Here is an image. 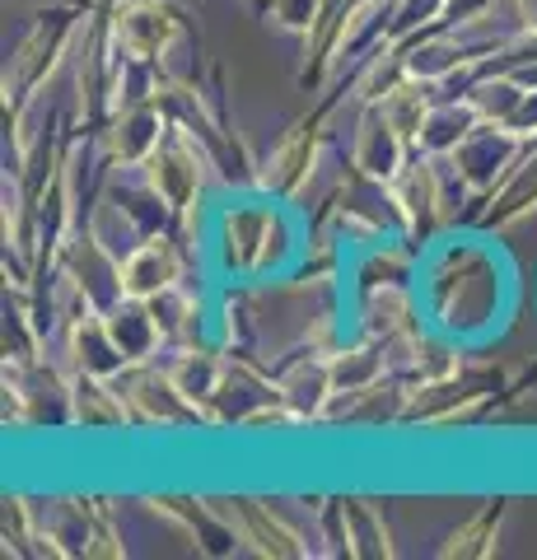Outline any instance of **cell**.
Returning a JSON list of instances; mask_svg holds the SVG:
<instances>
[{"mask_svg": "<svg viewBox=\"0 0 537 560\" xmlns=\"http://www.w3.org/2000/svg\"><path fill=\"white\" fill-rule=\"evenodd\" d=\"M332 0H267V24H276L281 33H294V38H308Z\"/></svg>", "mask_w": 537, "mask_h": 560, "instance_id": "26", "label": "cell"}, {"mask_svg": "<svg viewBox=\"0 0 537 560\" xmlns=\"http://www.w3.org/2000/svg\"><path fill=\"white\" fill-rule=\"evenodd\" d=\"M351 290H355V304H351L355 331L384 341L388 350L411 341L425 327V304L411 280H370V285H351Z\"/></svg>", "mask_w": 537, "mask_h": 560, "instance_id": "11", "label": "cell"}, {"mask_svg": "<svg viewBox=\"0 0 537 560\" xmlns=\"http://www.w3.org/2000/svg\"><path fill=\"white\" fill-rule=\"evenodd\" d=\"M533 215H537V140L524 150V160L505 173V183L487 201H477L467 210L463 224L472 234H510L518 224H528Z\"/></svg>", "mask_w": 537, "mask_h": 560, "instance_id": "15", "label": "cell"}, {"mask_svg": "<svg viewBox=\"0 0 537 560\" xmlns=\"http://www.w3.org/2000/svg\"><path fill=\"white\" fill-rule=\"evenodd\" d=\"M528 145H533V140H524L518 131L487 121V127H477L454 154H448V168H454V178H458V187H463L467 210H472L477 201H487L491 191L505 183V173H510L518 160H524Z\"/></svg>", "mask_w": 537, "mask_h": 560, "instance_id": "9", "label": "cell"}, {"mask_svg": "<svg viewBox=\"0 0 537 560\" xmlns=\"http://www.w3.org/2000/svg\"><path fill=\"white\" fill-rule=\"evenodd\" d=\"M160 364H164V374L173 378V388H178L197 407L201 430H206V411H211V401H215L220 383H224V370H230V350L197 337V341L168 346L160 355Z\"/></svg>", "mask_w": 537, "mask_h": 560, "instance_id": "16", "label": "cell"}, {"mask_svg": "<svg viewBox=\"0 0 537 560\" xmlns=\"http://www.w3.org/2000/svg\"><path fill=\"white\" fill-rule=\"evenodd\" d=\"M71 425L84 430H136L122 383L117 378H90V374H71Z\"/></svg>", "mask_w": 537, "mask_h": 560, "instance_id": "20", "label": "cell"}, {"mask_svg": "<svg viewBox=\"0 0 537 560\" xmlns=\"http://www.w3.org/2000/svg\"><path fill=\"white\" fill-rule=\"evenodd\" d=\"M262 5H267V0H262Z\"/></svg>", "mask_w": 537, "mask_h": 560, "instance_id": "28", "label": "cell"}, {"mask_svg": "<svg viewBox=\"0 0 537 560\" xmlns=\"http://www.w3.org/2000/svg\"><path fill=\"white\" fill-rule=\"evenodd\" d=\"M341 518H346V556L355 560H388L397 556L393 547V528L384 510H378L374 500H341Z\"/></svg>", "mask_w": 537, "mask_h": 560, "instance_id": "22", "label": "cell"}, {"mask_svg": "<svg viewBox=\"0 0 537 560\" xmlns=\"http://www.w3.org/2000/svg\"><path fill=\"white\" fill-rule=\"evenodd\" d=\"M145 178V187L168 206V215L178 220V234L192 243H201V210H206V191H211L215 178V160L211 150L197 140V131L187 127V121L173 117L168 136L160 140V150L150 154V160L136 168Z\"/></svg>", "mask_w": 537, "mask_h": 560, "instance_id": "3", "label": "cell"}, {"mask_svg": "<svg viewBox=\"0 0 537 560\" xmlns=\"http://www.w3.org/2000/svg\"><path fill=\"white\" fill-rule=\"evenodd\" d=\"M477 127H487V117L467 94H454V98H435V108H430L421 136H416V154H435V160H448L467 136Z\"/></svg>", "mask_w": 537, "mask_h": 560, "instance_id": "19", "label": "cell"}, {"mask_svg": "<svg viewBox=\"0 0 537 560\" xmlns=\"http://www.w3.org/2000/svg\"><path fill=\"white\" fill-rule=\"evenodd\" d=\"M505 280L495 271V257L477 243H444L425 257L421 271V304L430 327L448 331L458 341L481 337L495 323Z\"/></svg>", "mask_w": 537, "mask_h": 560, "instance_id": "1", "label": "cell"}, {"mask_svg": "<svg viewBox=\"0 0 537 560\" xmlns=\"http://www.w3.org/2000/svg\"><path fill=\"white\" fill-rule=\"evenodd\" d=\"M337 113V98L318 103L314 113H304L300 121H290V127L276 136V145L257 160V187L262 197L271 201H304V191L314 187L318 178V164H323V140H327V121Z\"/></svg>", "mask_w": 537, "mask_h": 560, "instance_id": "5", "label": "cell"}, {"mask_svg": "<svg viewBox=\"0 0 537 560\" xmlns=\"http://www.w3.org/2000/svg\"><path fill=\"white\" fill-rule=\"evenodd\" d=\"M154 308V318H160V331H164V341L168 346H183V341H197L201 337V318H206V308L197 300V290L187 285H173L164 294H154V300H145Z\"/></svg>", "mask_w": 537, "mask_h": 560, "instance_id": "23", "label": "cell"}, {"mask_svg": "<svg viewBox=\"0 0 537 560\" xmlns=\"http://www.w3.org/2000/svg\"><path fill=\"white\" fill-rule=\"evenodd\" d=\"M117 383H122V397H127L136 430H192V425H201L197 407L173 388V378L164 374L160 360L136 364V370H127Z\"/></svg>", "mask_w": 537, "mask_h": 560, "instance_id": "13", "label": "cell"}, {"mask_svg": "<svg viewBox=\"0 0 537 560\" xmlns=\"http://www.w3.org/2000/svg\"><path fill=\"white\" fill-rule=\"evenodd\" d=\"M500 388H505V370H500V364H467L463 374L444 378V383L411 388L402 425H421V430L458 425V420H472L481 407H491Z\"/></svg>", "mask_w": 537, "mask_h": 560, "instance_id": "6", "label": "cell"}, {"mask_svg": "<svg viewBox=\"0 0 537 560\" xmlns=\"http://www.w3.org/2000/svg\"><path fill=\"white\" fill-rule=\"evenodd\" d=\"M393 191V206H397V238H407L416 253L435 248V238L458 224L467 215V197L454 178L448 160H435V154H411V164L397 173V183L388 187Z\"/></svg>", "mask_w": 537, "mask_h": 560, "instance_id": "4", "label": "cell"}, {"mask_svg": "<svg viewBox=\"0 0 537 560\" xmlns=\"http://www.w3.org/2000/svg\"><path fill=\"white\" fill-rule=\"evenodd\" d=\"M211 504L220 510V518L230 523V533L238 537V547L253 556H276V560H304L318 556V547L308 541L304 528H294L285 518L281 504L271 500H253V495H211Z\"/></svg>", "mask_w": 537, "mask_h": 560, "instance_id": "8", "label": "cell"}, {"mask_svg": "<svg viewBox=\"0 0 537 560\" xmlns=\"http://www.w3.org/2000/svg\"><path fill=\"white\" fill-rule=\"evenodd\" d=\"M500 0H448V28H481Z\"/></svg>", "mask_w": 537, "mask_h": 560, "instance_id": "27", "label": "cell"}, {"mask_svg": "<svg viewBox=\"0 0 537 560\" xmlns=\"http://www.w3.org/2000/svg\"><path fill=\"white\" fill-rule=\"evenodd\" d=\"M103 323H108V337L117 341V350H122V360L131 364H154L168 350L164 331H160V318H154V308L145 300H113L108 308H103Z\"/></svg>", "mask_w": 537, "mask_h": 560, "instance_id": "18", "label": "cell"}, {"mask_svg": "<svg viewBox=\"0 0 537 560\" xmlns=\"http://www.w3.org/2000/svg\"><path fill=\"white\" fill-rule=\"evenodd\" d=\"M435 94H440V90H430V84H421V80H402L384 103H378V108H384L393 127L416 145V136H421L430 108H435Z\"/></svg>", "mask_w": 537, "mask_h": 560, "instance_id": "25", "label": "cell"}, {"mask_svg": "<svg viewBox=\"0 0 537 560\" xmlns=\"http://www.w3.org/2000/svg\"><path fill=\"white\" fill-rule=\"evenodd\" d=\"M505 518H510V500L477 504V514H467L458 528L440 541V556L444 560H487V556H495L500 533H505Z\"/></svg>", "mask_w": 537, "mask_h": 560, "instance_id": "21", "label": "cell"}, {"mask_svg": "<svg viewBox=\"0 0 537 560\" xmlns=\"http://www.w3.org/2000/svg\"><path fill=\"white\" fill-rule=\"evenodd\" d=\"M411 140L402 136L388 121V113L378 108V103H365L351 127V145H346V160H351L355 173H365V178L393 187L397 173H402L411 164Z\"/></svg>", "mask_w": 537, "mask_h": 560, "instance_id": "14", "label": "cell"}, {"mask_svg": "<svg viewBox=\"0 0 537 560\" xmlns=\"http://www.w3.org/2000/svg\"><path fill=\"white\" fill-rule=\"evenodd\" d=\"M294 234L285 224V201L257 191V201H230L215 215V257L230 280H267L281 276L294 257Z\"/></svg>", "mask_w": 537, "mask_h": 560, "instance_id": "2", "label": "cell"}, {"mask_svg": "<svg viewBox=\"0 0 537 560\" xmlns=\"http://www.w3.org/2000/svg\"><path fill=\"white\" fill-rule=\"evenodd\" d=\"M173 98L168 90L164 94H145V98H131L122 108H113V117L103 121L98 131V154L108 168H122V173H136L154 150L160 140L168 136L173 127Z\"/></svg>", "mask_w": 537, "mask_h": 560, "instance_id": "7", "label": "cell"}, {"mask_svg": "<svg viewBox=\"0 0 537 560\" xmlns=\"http://www.w3.org/2000/svg\"><path fill=\"white\" fill-rule=\"evenodd\" d=\"M276 374V393L290 407V416L300 425H327L337 401V378H332V350H314V346H290L281 360L271 364Z\"/></svg>", "mask_w": 537, "mask_h": 560, "instance_id": "10", "label": "cell"}, {"mask_svg": "<svg viewBox=\"0 0 537 560\" xmlns=\"http://www.w3.org/2000/svg\"><path fill=\"white\" fill-rule=\"evenodd\" d=\"M61 364L71 374H90V378H122L131 364L122 360V350H117V341L108 337V323H103V313H80V318H71L61 331Z\"/></svg>", "mask_w": 537, "mask_h": 560, "instance_id": "17", "label": "cell"}, {"mask_svg": "<svg viewBox=\"0 0 537 560\" xmlns=\"http://www.w3.org/2000/svg\"><path fill=\"white\" fill-rule=\"evenodd\" d=\"M435 28H448V0H393L388 14H384L378 43L402 47L411 38H421V33H435Z\"/></svg>", "mask_w": 537, "mask_h": 560, "instance_id": "24", "label": "cell"}, {"mask_svg": "<svg viewBox=\"0 0 537 560\" xmlns=\"http://www.w3.org/2000/svg\"><path fill=\"white\" fill-rule=\"evenodd\" d=\"M192 243H187L178 230H160L136 238L122 253V267H117V285H122L127 300H154L173 285L187 280V267H192Z\"/></svg>", "mask_w": 537, "mask_h": 560, "instance_id": "12", "label": "cell"}]
</instances>
